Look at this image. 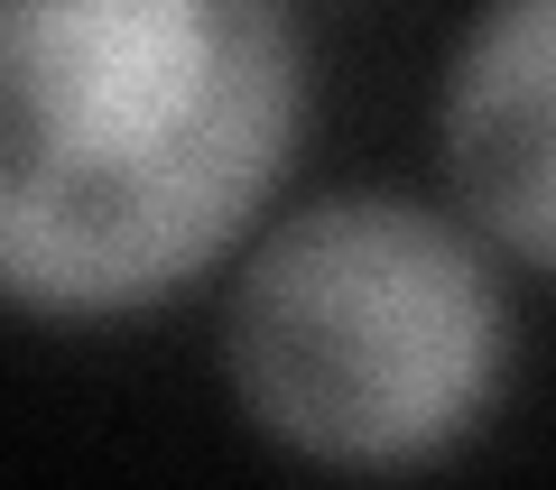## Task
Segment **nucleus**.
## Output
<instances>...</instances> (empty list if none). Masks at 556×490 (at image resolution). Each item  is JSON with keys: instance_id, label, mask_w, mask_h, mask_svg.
I'll return each instance as SVG.
<instances>
[{"instance_id": "nucleus-3", "label": "nucleus", "mask_w": 556, "mask_h": 490, "mask_svg": "<svg viewBox=\"0 0 556 490\" xmlns=\"http://www.w3.org/2000/svg\"><path fill=\"white\" fill-rule=\"evenodd\" d=\"M445 167L464 214L556 278V0H482L445 75Z\"/></svg>"}, {"instance_id": "nucleus-1", "label": "nucleus", "mask_w": 556, "mask_h": 490, "mask_svg": "<svg viewBox=\"0 0 556 490\" xmlns=\"http://www.w3.org/2000/svg\"><path fill=\"white\" fill-rule=\"evenodd\" d=\"M298 112L288 0H0V287L65 324L195 287Z\"/></svg>"}, {"instance_id": "nucleus-2", "label": "nucleus", "mask_w": 556, "mask_h": 490, "mask_svg": "<svg viewBox=\"0 0 556 490\" xmlns=\"http://www.w3.org/2000/svg\"><path fill=\"white\" fill-rule=\"evenodd\" d=\"M501 296L482 250L408 195H325L251 250L223 324L232 398L269 444L399 472L464 444L501 398Z\"/></svg>"}]
</instances>
